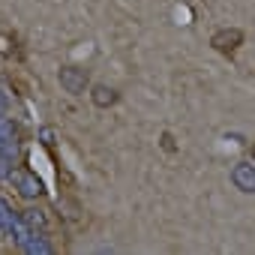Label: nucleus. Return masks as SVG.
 I'll return each mask as SVG.
<instances>
[{"label": "nucleus", "instance_id": "nucleus-1", "mask_svg": "<svg viewBox=\"0 0 255 255\" xmlns=\"http://www.w3.org/2000/svg\"><path fill=\"white\" fill-rule=\"evenodd\" d=\"M210 45L219 51V54H234L240 45H243V30H237V27H222V30H216L213 36H210Z\"/></svg>", "mask_w": 255, "mask_h": 255}, {"label": "nucleus", "instance_id": "nucleus-2", "mask_svg": "<svg viewBox=\"0 0 255 255\" xmlns=\"http://www.w3.org/2000/svg\"><path fill=\"white\" fill-rule=\"evenodd\" d=\"M57 78H60V87H63L66 93H72V96H78V93L87 90V72L78 69V66H63V69L57 72Z\"/></svg>", "mask_w": 255, "mask_h": 255}, {"label": "nucleus", "instance_id": "nucleus-3", "mask_svg": "<svg viewBox=\"0 0 255 255\" xmlns=\"http://www.w3.org/2000/svg\"><path fill=\"white\" fill-rule=\"evenodd\" d=\"M9 180L15 183V189L24 195V198H39L42 195V183L36 174H30L27 168H18V171H9Z\"/></svg>", "mask_w": 255, "mask_h": 255}, {"label": "nucleus", "instance_id": "nucleus-4", "mask_svg": "<svg viewBox=\"0 0 255 255\" xmlns=\"http://www.w3.org/2000/svg\"><path fill=\"white\" fill-rule=\"evenodd\" d=\"M231 180H234V186L240 192H255V171H252V165L237 162L234 171H231Z\"/></svg>", "mask_w": 255, "mask_h": 255}, {"label": "nucleus", "instance_id": "nucleus-5", "mask_svg": "<svg viewBox=\"0 0 255 255\" xmlns=\"http://www.w3.org/2000/svg\"><path fill=\"white\" fill-rule=\"evenodd\" d=\"M90 99H93L96 108H108V105L117 102V90H114V87H105V84H96L93 93H90Z\"/></svg>", "mask_w": 255, "mask_h": 255}, {"label": "nucleus", "instance_id": "nucleus-6", "mask_svg": "<svg viewBox=\"0 0 255 255\" xmlns=\"http://www.w3.org/2000/svg\"><path fill=\"white\" fill-rule=\"evenodd\" d=\"M12 210H9V204L3 201V198H0V225H3V228H12Z\"/></svg>", "mask_w": 255, "mask_h": 255}, {"label": "nucleus", "instance_id": "nucleus-7", "mask_svg": "<svg viewBox=\"0 0 255 255\" xmlns=\"http://www.w3.org/2000/svg\"><path fill=\"white\" fill-rule=\"evenodd\" d=\"M162 147H165V150H168V153H174V138H171V135H168V132H165V135H162Z\"/></svg>", "mask_w": 255, "mask_h": 255}, {"label": "nucleus", "instance_id": "nucleus-8", "mask_svg": "<svg viewBox=\"0 0 255 255\" xmlns=\"http://www.w3.org/2000/svg\"><path fill=\"white\" fill-rule=\"evenodd\" d=\"M3 108H6V102H3V96H0V114H3Z\"/></svg>", "mask_w": 255, "mask_h": 255}, {"label": "nucleus", "instance_id": "nucleus-9", "mask_svg": "<svg viewBox=\"0 0 255 255\" xmlns=\"http://www.w3.org/2000/svg\"><path fill=\"white\" fill-rule=\"evenodd\" d=\"M252 159H255V144H252Z\"/></svg>", "mask_w": 255, "mask_h": 255}, {"label": "nucleus", "instance_id": "nucleus-10", "mask_svg": "<svg viewBox=\"0 0 255 255\" xmlns=\"http://www.w3.org/2000/svg\"><path fill=\"white\" fill-rule=\"evenodd\" d=\"M0 228H3V225H0Z\"/></svg>", "mask_w": 255, "mask_h": 255}]
</instances>
